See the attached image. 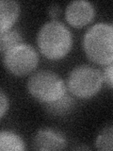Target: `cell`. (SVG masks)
Returning a JSON list of instances; mask_svg holds the SVG:
<instances>
[{
  "label": "cell",
  "mask_w": 113,
  "mask_h": 151,
  "mask_svg": "<svg viewBox=\"0 0 113 151\" xmlns=\"http://www.w3.org/2000/svg\"><path fill=\"white\" fill-rule=\"evenodd\" d=\"M8 109H9V98L2 90H0V118L6 113Z\"/></svg>",
  "instance_id": "13"
},
{
  "label": "cell",
  "mask_w": 113,
  "mask_h": 151,
  "mask_svg": "<svg viewBox=\"0 0 113 151\" xmlns=\"http://www.w3.org/2000/svg\"><path fill=\"white\" fill-rule=\"evenodd\" d=\"M26 149L25 142L11 131H0V151H21Z\"/></svg>",
  "instance_id": "9"
},
{
  "label": "cell",
  "mask_w": 113,
  "mask_h": 151,
  "mask_svg": "<svg viewBox=\"0 0 113 151\" xmlns=\"http://www.w3.org/2000/svg\"><path fill=\"white\" fill-rule=\"evenodd\" d=\"M27 90L38 101L49 104L64 96L66 86L59 75L49 70H41L28 78Z\"/></svg>",
  "instance_id": "3"
},
{
  "label": "cell",
  "mask_w": 113,
  "mask_h": 151,
  "mask_svg": "<svg viewBox=\"0 0 113 151\" xmlns=\"http://www.w3.org/2000/svg\"><path fill=\"white\" fill-rule=\"evenodd\" d=\"M2 59L6 69L18 77L30 74L39 63V56L34 47L24 42L9 49Z\"/></svg>",
  "instance_id": "5"
},
{
  "label": "cell",
  "mask_w": 113,
  "mask_h": 151,
  "mask_svg": "<svg viewBox=\"0 0 113 151\" xmlns=\"http://www.w3.org/2000/svg\"><path fill=\"white\" fill-rule=\"evenodd\" d=\"M59 13H60V9L59 5L54 4L49 8V14L52 18H56L59 15Z\"/></svg>",
  "instance_id": "15"
},
{
  "label": "cell",
  "mask_w": 113,
  "mask_h": 151,
  "mask_svg": "<svg viewBox=\"0 0 113 151\" xmlns=\"http://www.w3.org/2000/svg\"><path fill=\"white\" fill-rule=\"evenodd\" d=\"M113 127L111 125L106 127L98 134L95 140V147L99 150L111 151L113 149Z\"/></svg>",
  "instance_id": "11"
},
{
  "label": "cell",
  "mask_w": 113,
  "mask_h": 151,
  "mask_svg": "<svg viewBox=\"0 0 113 151\" xmlns=\"http://www.w3.org/2000/svg\"><path fill=\"white\" fill-rule=\"evenodd\" d=\"M83 47L87 57L98 64H110L113 60V27L98 23L86 31Z\"/></svg>",
  "instance_id": "2"
},
{
  "label": "cell",
  "mask_w": 113,
  "mask_h": 151,
  "mask_svg": "<svg viewBox=\"0 0 113 151\" xmlns=\"http://www.w3.org/2000/svg\"><path fill=\"white\" fill-rule=\"evenodd\" d=\"M112 75H113V64H108L107 67L104 71L103 79H105L106 83L109 88H112L113 86V80H112Z\"/></svg>",
  "instance_id": "14"
},
{
  "label": "cell",
  "mask_w": 113,
  "mask_h": 151,
  "mask_svg": "<svg viewBox=\"0 0 113 151\" xmlns=\"http://www.w3.org/2000/svg\"><path fill=\"white\" fill-rule=\"evenodd\" d=\"M32 145L35 150H61L65 148L66 140L59 131L44 129H40L37 132L33 139Z\"/></svg>",
  "instance_id": "7"
},
{
  "label": "cell",
  "mask_w": 113,
  "mask_h": 151,
  "mask_svg": "<svg viewBox=\"0 0 113 151\" xmlns=\"http://www.w3.org/2000/svg\"><path fill=\"white\" fill-rule=\"evenodd\" d=\"M37 45L46 58L58 60L72 48L73 37L70 29L59 21L52 20L41 26L37 35Z\"/></svg>",
  "instance_id": "1"
},
{
  "label": "cell",
  "mask_w": 113,
  "mask_h": 151,
  "mask_svg": "<svg viewBox=\"0 0 113 151\" xmlns=\"http://www.w3.org/2000/svg\"><path fill=\"white\" fill-rule=\"evenodd\" d=\"M20 14V5L15 0H0V31L9 29Z\"/></svg>",
  "instance_id": "8"
},
{
  "label": "cell",
  "mask_w": 113,
  "mask_h": 151,
  "mask_svg": "<svg viewBox=\"0 0 113 151\" xmlns=\"http://www.w3.org/2000/svg\"><path fill=\"white\" fill-rule=\"evenodd\" d=\"M103 74L93 66L87 64L74 68L68 77L69 91L74 96L89 98L96 94L102 87Z\"/></svg>",
  "instance_id": "4"
},
{
  "label": "cell",
  "mask_w": 113,
  "mask_h": 151,
  "mask_svg": "<svg viewBox=\"0 0 113 151\" xmlns=\"http://www.w3.org/2000/svg\"><path fill=\"white\" fill-rule=\"evenodd\" d=\"M72 105H73V100L71 99V97L66 96L64 94L62 97L58 99V100L47 104V106H48L47 109H48V111L51 113H54V114H61V113L68 111L70 107Z\"/></svg>",
  "instance_id": "12"
},
{
  "label": "cell",
  "mask_w": 113,
  "mask_h": 151,
  "mask_svg": "<svg viewBox=\"0 0 113 151\" xmlns=\"http://www.w3.org/2000/svg\"><path fill=\"white\" fill-rule=\"evenodd\" d=\"M95 14L93 5L86 0H74L65 9V18L71 26L81 27L92 21Z\"/></svg>",
  "instance_id": "6"
},
{
  "label": "cell",
  "mask_w": 113,
  "mask_h": 151,
  "mask_svg": "<svg viewBox=\"0 0 113 151\" xmlns=\"http://www.w3.org/2000/svg\"><path fill=\"white\" fill-rule=\"evenodd\" d=\"M23 42L22 35L15 29H7L0 31V58L13 46Z\"/></svg>",
  "instance_id": "10"
}]
</instances>
